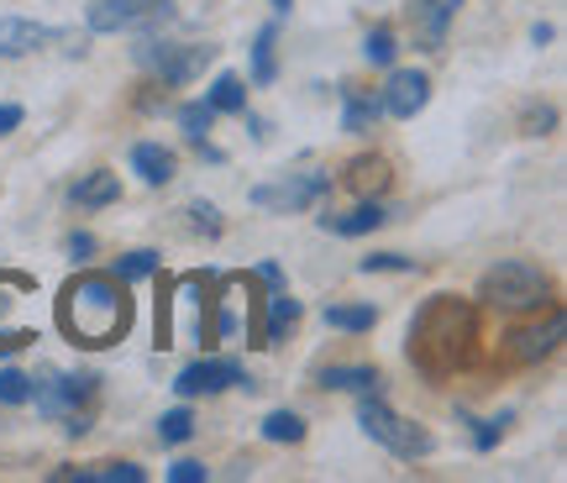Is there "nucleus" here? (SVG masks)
Returning <instances> with one entry per match:
<instances>
[{
  "label": "nucleus",
  "mask_w": 567,
  "mask_h": 483,
  "mask_svg": "<svg viewBox=\"0 0 567 483\" xmlns=\"http://www.w3.org/2000/svg\"><path fill=\"white\" fill-rule=\"evenodd\" d=\"M321 195H331V174H300V179H284V184H258L252 205H264V210H305Z\"/></svg>",
  "instance_id": "obj_10"
},
{
  "label": "nucleus",
  "mask_w": 567,
  "mask_h": 483,
  "mask_svg": "<svg viewBox=\"0 0 567 483\" xmlns=\"http://www.w3.org/2000/svg\"><path fill=\"white\" fill-rule=\"evenodd\" d=\"M551 38H557V32H551L547 21H536V27H530V42H536V48H542V42H551Z\"/></svg>",
  "instance_id": "obj_40"
},
{
  "label": "nucleus",
  "mask_w": 567,
  "mask_h": 483,
  "mask_svg": "<svg viewBox=\"0 0 567 483\" xmlns=\"http://www.w3.org/2000/svg\"><path fill=\"white\" fill-rule=\"evenodd\" d=\"M69 201L80 205V210H105V205H116L122 201V179H116V174H84L80 184H74V189H69Z\"/></svg>",
  "instance_id": "obj_17"
},
{
  "label": "nucleus",
  "mask_w": 567,
  "mask_h": 483,
  "mask_svg": "<svg viewBox=\"0 0 567 483\" xmlns=\"http://www.w3.org/2000/svg\"><path fill=\"white\" fill-rule=\"evenodd\" d=\"M431 101V80H425V69H394L389 84L379 90V105H384V116L394 121H415Z\"/></svg>",
  "instance_id": "obj_9"
},
{
  "label": "nucleus",
  "mask_w": 567,
  "mask_h": 483,
  "mask_svg": "<svg viewBox=\"0 0 567 483\" xmlns=\"http://www.w3.org/2000/svg\"><path fill=\"white\" fill-rule=\"evenodd\" d=\"M179 126H184V137H189V142L205 137V132L216 126V111H210V101H189V105H179Z\"/></svg>",
  "instance_id": "obj_29"
},
{
  "label": "nucleus",
  "mask_w": 567,
  "mask_h": 483,
  "mask_svg": "<svg viewBox=\"0 0 567 483\" xmlns=\"http://www.w3.org/2000/svg\"><path fill=\"white\" fill-rule=\"evenodd\" d=\"M21 121H27V111H21V105H0V137H11Z\"/></svg>",
  "instance_id": "obj_36"
},
{
  "label": "nucleus",
  "mask_w": 567,
  "mask_h": 483,
  "mask_svg": "<svg viewBox=\"0 0 567 483\" xmlns=\"http://www.w3.org/2000/svg\"><path fill=\"white\" fill-rule=\"evenodd\" d=\"M189 436H195V410H189V404H174V410H163L158 442H163V446H184Z\"/></svg>",
  "instance_id": "obj_25"
},
{
  "label": "nucleus",
  "mask_w": 567,
  "mask_h": 483,
  "mask_svg": "<svg viewBox=\"0 0 567 483\" xmlns=\"http://www.w3.org/2000/svg\"><path fill=\"white\" fill-rule=\"evenodd\" d=\"M264 442H289V446H295V442H305V421H300V415H295V410H274V415H268V421H264Z\"/></svg>",
  "instance_id": "obj_27"
},
{
  "label": "nucleus",
  "mask_w": 567,
  "mask_h": 483,
  "mask_svg": "<svg viewBox=\"0 0 567 483\" xmlns=\"http://www.w3.org/2000/svg\"><path fill=\"white\" fill-rule=\"evenodd\" d=\"M300 310L305 305L289 295V289H274L264 300V326H258V337H264V347H279L295 326H300Z\"/></svg>",
  "instance_id": "obj_14"
},
{
  "label": "nucleus",
  "mask_w": 567,
  "mask_h": 483,
  "mask_svg": "<svg viewBox=\"0 0 567 483\" xmlns=\"http://www.w3.org/2000/svg\"><path fill=\"white\" fill-rule=\"evenodd\" d=\"M32 289H38V284L27 279V274H0V342H11V347L38 342V331H32V326H11V310H17Z\"/></svg>",
  "instance_id": "obj_12"
},
{
  "label": "nucleus",
  "mask_w": 567,
  "mask_h": 483,
  "mask_svg": "<svg viewBox=\"0 0 567 483\" xmlns=\"http://www.w3.org/2000/svg\"><path fill=\"white\" fill-rule=\"evenodd\" d=\"M153 274H158V253H147V247H137V253H126V258L111 263V279H122V284L153 279Z\"/></svg>",
  "instance_id": "obj_26"
},
{
  "label": "nucleus",
  "mask_w": 567,
  "mask_h": 483,
  "mask_svg": "<svg viewBox=\"0 0 567 483\" xmlns=\"http://www.w3.org/2000/svg\"><path fill=\"white\" fill-rule=\"evenodd\" d=\"M505 425H509V415H494V421H473V446H478V452H494V446H499V436H505Z\"/></svg>",
  "instance_id": "obj_33"
},
{
  "label": "nucleus",
  "mask_w": 567,
  "mask_h": 483,
  "mask_svg": "<svg viewBox=\"0 0 567 483\" xmlns=\"http://www.w3.org/2000/svg\"><path fill=\"white\" fill-rule=\"evenodd\" d=\"M174 168H179V158H174L163 142H137V147H132V174H137L142 184H168Z\"/></svg>",
  "instance_id": "obj_16"
},
{
  "label": "nucleus",
  "mask_w": 567,
  "mask_h": 483,
  "mask_svg": "<svg viewBox=\"0 0 567 483\" xmlns=\"http://www.w3.org/2000/svg\"><path fill=\"white\" fill-rule=\"evenodd\" d=\"M205 300H210V279H205V274H184V279L168 284L158 300V347L205 342V337H210Z\"/></svg>",
  "instance_id": "obj_3"
},
{
  "label": "nucleus",
  "mask_w": 567,
  "mask_h": 483,
  "mask_svg": "<svg viewBox=\"0 0 567 483\" xmlns=\"http://www.w3.org/2000/svg\"><path fill=\"white\" fill-rule=\"evenodd\" d=\"M274 42H279V27H264V32H258V42H252V84H274V80H279Z\"/></svg>",
  "instance_id": "obj_24"
},
{
  "label": "nucleus",
  "mask_w": 567,
  "mask_h": 483,
  "mask_svg": "<svg viewBox=\"0 0 567 483\" xmlns=\"http://www.w3.org/2000/svg\"><path fill=\"white\" fill-rule=\"evenodd\" d=\"M174 0H95L90 6V32L95 38H142L174 27Z\"/></svg>",
  "instance_id": "obj_5"
},
{
  "label": "nucleus",
  "mask_w": 567,
  "mask_h": 483,
  "mask_svg": "<svg viewBox=\"0 0 567 483\" xmlns=\"http://www.w3.org/2000/svg\"><path fill=\"white\" fill-rule=\"evenodd\" d=\"M467 337H473V310L463 300H452V295H436L410 321V358L421 362L431 379H442L463 362Z\"/></svg>",
  "instance_id": "obj_2"
},
{
  "label": "nucleus",
  "mask_w": 567,
  "mask_h": 483,
  "mask_svg": "<svg viewBox=\"0 0 567 483\" xmlns=\"http://www.w3.org/2000/svg\"><path fill=\"white\" fill-rule=\"evenodd\" d=\"M258 284H268V289H284V274H279V263H264V268H258Z\"/></svg>",
  "instance_id": "obj_39"
},
{
  "label": "nucleus",
  "mask_w": 567,
  "mask_h": 483,
  "mask_svg": "<svg viewBox=\"0 0 567 483\" xmlns=\"http://www.w3.org/2000/svg\"><path fill=\"white\" fill-rule=\"evenodd\" d=\"M326 326L347 331V337H363V331L379 326V310L373 305H326Z\"/></svg>",
  "instance_id": "obj_21"
},
{
  "label": "nucleus",
  "mask_w": 567,
  "mask_h": 483,
  "mask_svg": "<svg viewBox=\"0 0 567 483\" xmlns=\"http://www.w3.org/2000/svg\"><path fill=\"white\" fill-rule=\"evenodd\" d=\"M205 101L216 116H247V84L243 74H216V84L205 90Z\"/></svg>",
  "instance_id": "obj_20"
},
{
  "label": "nucleus",
  "mask_w": 567,
  "mask_h": 483,
  "mask_svg": "<svg viewBox=\"0 0 567 483\" xmlns=\"http://www.w3.org/2000/svg\"><path fill=\"white\" fill-rule=\"evenodd\" d=\"M53 38L48 27L27 17H0V59H21V53H38L42 42Z\"/></svg>",
  "instance_id": "obj_15"
},
{
  "label": "nucleus",
  "mask_w": 567,
  "mask_h": 483,
  "mask_svg": "<svg viewBox=\"0 0 567 483\" xmlns=\"http://www.w3.org/2000/svg\"><path fill=\"white\" fill-rule=\"evenodd\" d=\"M6 352H21V347H11V342H0V358H6Z\"/></svg>",
  "instance_id": "obj_42"
},
{
  "label": "nucleus",
  "mask_w": 567,
  "mask_h": 483,
  "mask_svg": "<svg viewBox=\"0 0 567 483\" xmlns=\"http://www.w3.org/2000/svg\"><path fill=\"white\" fill-rule=\"evenodd\" d=\"M526 126L530 132H551V126H557V111H530Z\"/></svg>",
  "instance_id": "obj_38"
},
{
  "label": "nucleus",
  "mask_w": 567,
  "mask_h": 483,
  "mask_svg": "<svg viewBox=\"0 0 567 483\" xmlns=\"http://www.w3.org/2000/svg\"><path fill=\"white\" fill-rule=\"evenodd\" d=\"M389 222V210L379 201H363L352 216H321L326 232H337V237H368L373 226H384Z\"/></svg>",
  "instance_id": "obj_18"
},
{
  "label": "nucleus",
  "mask_w": 567,
  "mask_h": 483,
  "mask_svg": "<svg viewBox=\"0 0 567 483\" xmlns=\"http://www.w3.org/2000/svg\"><path fill=\"white\" fill-rule=\"evenodd\" d=\"M478 300H484L488 310H542V305H551V279L536 268V263L509 258V263H499V268L484 274Z\"/></svg>",
  "instance_id": "obj_4"
},
{
  "label": "nucleus",
  "mask_w": 567,
  "mask_h": 483,
  "mask_svg": "<svg viewBox=\"0 0 567 483\" xmlns=\"http://www.w3.org/2000/svg\"><path fill=\"white\" fill-rule=\"evenodd\" d=\"M347 184H352L363 201H373L379 189H389V163L384 158H358L352 168H347Z\"/></svg>",
  "instance_id": "obj_23"
},
{
  "label": "nucleus",
  "mask_w": 567,
  "mask_h": 483,
  "mask_svg": "<svg viewBox=\"0 0 567 483\" xmlns=\"http://www.w3.org/2000/svg\"><path fill=\"white\" fill-rule=\"evenodd\" d=\"M268 6H274L279 17H289V6H295V0H268Z\"/></svg>",
  "instance_id": "obj_41"
},
{
  "label": "nucleus",
  "mask_w": 567,
  "mask_h": 483,
  "mask_svg": "<svg viewBox=\"0 0 567 483\" xmlns=\"http://www.w3.org/2000/svg\"><path fill=\"white\" fill-rule=\"evenodd\" d=\"M237 383L252 389V379H247V368L237 358H200L174 379V394L179 400H200V394H221V389H237Z\"/></svg>",
  "instance_id": "obj_8"
},
{
  "label": "nucleus",
  "mask_w": 567,
  "mask_h": 483,
  "mask_svg": "<svg viewBox=\"0 0 567 483\" xmlns=\"http://www.w3.org/2000/svg\"><path fill=\"white\" fill-rule=\"evenodd\" d=\"M457 6H463V0H410V21H415L421 48H442L446 27L457 17Z\"/></svg>",
  "instance_id": "obj_13"
},
{
  "label": "nucleus",
  "mask_w": 567,
  "mask_h": 483,
  "mask_svg": "<svg viewBox=\"0 0 567 483\" xmlns=\"http://www.w3.org/2000/svg\"><path fill=\"white\" fill-rule=\"evenodd\" d=\"M358 421H363V431L373 436V442L389 446V452H394V458H405V463H415V458H431V446H436V442H431V431L400 421V415H394V410L379 400V389H363Z\"/></svg>",
  "instance_id": "obj_6"
},
{
  "label": "nucleus",
  "mask_w": 567,
  "mask_h": 483,
  "mask_svg": "<svg viewBox=\"0 0 567 483\" xmlns=\"http://www.w3.org/2000/svg\"><path fill=\"white\" fill-rule=\"evenodd\" d=\"M69 253H74V258H90V253H95V237H90V232H74V237H69Z\"/></svg>",
  "instance_id": "obj_37"
},
{
  "label": "nucleus",
  "mask_w": 567,
  "mask_h": 483,
  "mask_svg": "<svg viewBox=\"0 0 567 483\" xmlns=\"http://www.w3.org/2000/svg\"><path fill=\"white\" fill-rule=\"evenodd\" d=\"M59 326L69 342L80 347H111L132 331V300L126 284L111 274H80L69 279V289L59 295Z\"/></svg>",
  "instance_id": "obj_1"
},
{
  "label": "nucleus",
  "mask_w": 567,
  "mask_h": 483,
  "mask_svg": "<svg viewBox=\"0 0 567 483\" xmlns=\"http://www.w3.org/2000/svg\"><path fill=\"white\" fill-rule=\"evenodd\" d=\"M394 53H400V42H394V32H389V27H373V32L363 38V59L373 63V69H389V63H394Z\"/></svg>",
  "instance_id": "obj_28"
},
{
  "label": "nucleus",
  "mask_w": 567,
  "mask_h": 483,
  "mask_svg": "<svg viewBox=\"0 0 567 483\" xmlns=\"http://www.w3.org/2000/svg\"><path fill=\"white\" fill-rule=\"evenodd\" d=\"M142 483L147 479V473H142L137 463H105V467H90V483Z\"/></svg>",
  "instance_id": "obj_32"
},
{
  "label": "nucleus",
  "mask_w": 567,
  "mask_h": 483,
  "mask_svg": "<svg viewBox=\"0 0 567 483\" xmlns=\"http://www.w3.org/2000/svg\"><path fill=\"white\" fill-rule=\"evenodd\" d=\"M563 337H567V316L563 310H557V305H551L547 310V321L542 326H526V331H509L505 337V352L515 362H542V358H551V352H557V347H563Z\"/></svg>",
  "instance_id": "obj_11"
},
{
  "label": "nucleus",
  "mask_w": 567,
  "mask_h": 483,
  "mask_svg": "<svg viewBox=\"0 0 567 483\" xmlns=\"http://www.w3.org/2000/svg\"><path fill=\"white\" fill-rule=\"evenodd\" d=\"M379 116H384L379 95H368V90H352V84H342V126H347V132H368V126H373Z\"/></svg>",
  "instance_id": "obj_19"
},
{
  "label": "nucleus",
  "mask_w": 567,
  "mask_h": 483,
  "mask_svg": "<svg viewBox=\"0 0 567 483\" xmlns=\"http://www.w3.org/2000/svg\"><path fill=\"white\" fill-rule=\"evenodd\" d=\"M379 368L368 362H352V368H326L321 373V389H347V394H363V389H379Z\"/></svg>",
  "instance_id": "obj_22"
},
{
  "label": "nucleus",
  "mask_w": 567,
  "mask_h": 483,
  "mask_svg": "<svg viewBox=\"0 0 567 483\" xmlns=\"http://www.w3.org/2000/svg\"><path fill=\"white\" fill-rule=\"evenodd\" d=\"M363 274H415V258H400V253H373V258L358 263Z\"/></svg>",
  "instance_id": "obj_31"
},
{
  "label": "nucleus",
  "mask_w": 567,
  "mask_h": 483,
  "mask_svg": "<svg viewBox=\"0 0 567 483\" xmlns=\"http://www.w3.org/2000/svg\"><path fill=\"white\" fill-rule=\"evenodd\" d=\"M0 404H32V379L21 368H0Z\"/></svg>",
  "instance_id": "obj_30"
},
{
  "label": "nucleus",
  "mask_w": 567,
  "mask_h": 483,
  "mask_svg": "<svg viewBox=\"0 0 567 483\" xmlns=\"http://www.w3.org/2000/svg\"><path fill=\"white\" fill-rule=\"evenodd\" d=\"M132 59L163 84H189L216 63V48H184V42H158L153 32H142V48H132Z\"/></svg>",
  "instance_id": "obj_7"
},
{
  "label": "nucleus",
  "mask_w": 567,
  "mask_h": 483,
  "mask_svg": "<svg viewBox=\"0 0 567 483\" xmlns=\"http://www.w3.org/2000/svg\"><path fill=\"white\" fill-rule=\"evenodd\" d=\"M168 479H174V483H205L210 473H205V463H189V458H184V463L168 467Z\"/></svg>",
  "instance_id": "obj_35"
},
{
  "label": "nucleus",
  "mask_w": 567,
  "mask_h": 483,
  "mask_svg": "<svg viewBox=\"0 0 567 483\" xmlns=\"http://www.w3.org/2000/svg\"><path fill=\"white\" fill-rule=\"evenodd\" d=\"M189 216H195V226H200V232H210V237L221 232V210H216V205L195 201V205H189Z\"/></svg>",
  "instance_id": "obj_34"
}]
</instances>
